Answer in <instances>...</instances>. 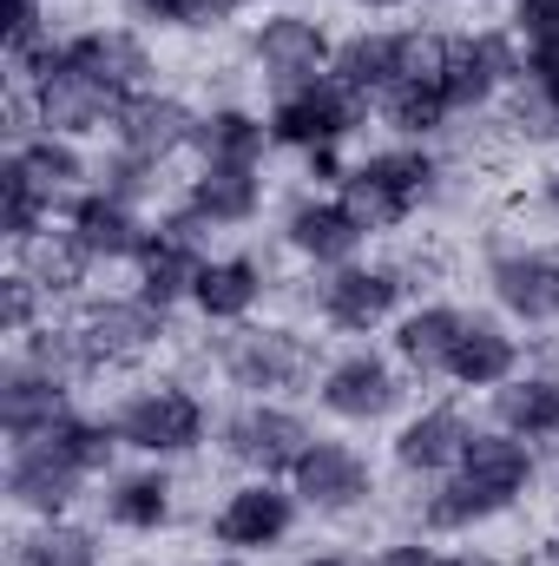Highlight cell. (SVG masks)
<instances>
[{
  "mask_svg": "<svg viewBox=\"0 0 559 566\" xmlns=\"http://www.w3.org/2000/svg\"><path fill=\"white\" fill-rule=\"evenodd\" d=\"M165 316L171 310L145 303L133 290V296H80V310L66 323H73V336H80L93 369H126V363H145L165 343Z\"/></svg>",
  "mask_w": 559,
  "mask_h": 566,
  "instance_id": "cell-6",
  "label": "cell"
},
{
  "mask_svg": "<svg viewBox=\"0 0 559 566\" xmlns=\"http://www.w3.org/2000/svg\"><path fill=\"white\" fill-rule=\"evenodd\" d=\"M106 521L119 534H145V541L178 521V488H171L165 461L133 468V474H106Z\"/></svg>",
  "mask_w": 559,
  "mask_h": 566,
  "instance_id": "cell-26",
  "label": "cell"
},
{
  "mask_svg": "<svg viewBox=\"0 0 559 566\" xmlns=\"http://www.w3.org/2000/svg\"><path fill=\"white\" fill-rule=\"evenodd\" d=\"M184 205L198 218H211L218 231H244V224L264 218V178L257 171H238V165H198Z\"/></svg>",
  "mask_w": 559,
  "mask_h": 566,
  "instance_id": "cell-29",
  "label": "cell"
},
{
  "mask_svg": "<svg viewBox=\"0 0 559 566\" xmlns=\"http://www.w3.org/2000/svg\"><path fill=\"white\" fill-rule=\"evenodd\" d=\"M303 566H362V560H356V554H309Z\"/></svg>",
  "mask_w": 559,
  "mask_h": 566,
  "instance_id": "cell-46",
  "label": "cell"
},
{
  "mask_svg": "<svg viewBox=\"0 0 559 566\" xmlns=\"http://www.w3.org/2000/svg\"><path fill=\"white\" fill-rule=\"evenodd\" d=\"M289 488H296V501H303L309 514L342 521V514H362V507L376 501V468H369V454H362L356 441L316 434V441L303 448V461L289 468Z\"/></svg>",
  "mask_w": 559,
  "mask_h": 566,
  "instance_id": "cell-13",
  "label": "cell"
},
{
  "mask_svg": "<svg viewBox=\"0 0 559 566\" xmlns=\"http://www.w3.org/2000/svg\"><path fill=\"white\" fill-rule=\"evenodd\" d=\"M66 66L93 73V80L113 86L119 99L151 93V73H158L151 46H145L133 27H80V33H66Z\"/></svg>",
  "mask_w": 559,
  "mask_h": 566,
  "instance_id": "cell-20",
  "label": "cell"
},
{
  "mask_svg": "<svg viewBox=\"0 0 559 566\" xmlns=\"http://www.w3.org/2000/svg\"><path fill=\"white\" fill-rule=\"evenodd\" d=\"M441 566H500L494 554H481V547H467V554H447Z\"/></svg>",
  "mask_w": 559,
  "mask_h": 566,
  "instance_id": "cell-45",
  "label": "cell"
},
{
  "mask_svg": "<svg viewBox=\"0 0 559 566\" xmlns=\"http://www.w3.org/2000/svg\"><path fill=\"white\" fill-rule=\"evenodd\" d=\"M231 7H257V0H231Z\"/></svg>",
  "mask_w": 559,
  "mask_h": 566,
  "instance_id": "cell-50",
  "label": "cell"
},
{
  "mask_svg": "<svg viewBox=\"0 0 559 566\" xmlns=\"http://www.w3.org/2000/svg\"><path fill=\"white\" fill-rule=\"evenodd\" d=\"M93 178H99V191L106 198H126V205H145V198H158V185H165V165H151L139 151H106L99 165H93Z\"/></svg>",
  "mask_w": 559,
  "mask_h": 566,
  "instance_id": "cell-39",
  "label": "cell"
},
{
  "mask_svg": "<svg viewBox=\"0 0 559 566\" xmlns=\"http://www.w3.org/2000/svg\"><path fill=\"white\" fill-rule=\"evenodd\" d=\"M527 80V53L514 27H474V33H447V66H441V93L461 113H487L494 99H507Z\"/></svg>",
  "mask_w": 559,
  "mask_h": 566,
  "instance_id": "cell-5",
  "label": "cell"
},
{
  "mask_svg": "<svg viewBox=\"0 0 559 566\" xmlns=\"http://www.w3.org/2000/svg\"><path fill=\"white\" fill-rule=\"evenodd\" d=\"M27 99H33V126L40 133H53V139H93V133H106L113 119H119V93L113 86H99L93 73H80V66H53V73H40L33 86H27Z\"/></svg>",
  "mask_w": 559,
  "mask_h": 566,
  "instance_id": "cell-14",
  "label": "cell"
},
{
  "mask_svg": "<svg viewBox=\"0 0 559 566\" xmlns=\"http://www.w3.org/2000/svg\"><path fill=\"white\" fill-rule=\"evenodd\" d=\"M86 474L53 448V441H13L7 448V501L33 521H66L80 501Z\"/></svg>",
  "mask_w": 559,
  "mask_h": 566,
  "instance_id": "cell-16",
  "label": "cell"
},
{
  "mask_svg": "<svg viewBox=\"0 0 559 566\" xmlns=\"http://www.w3.org/2000/svg\"><path fill=\"white\" fill-rule=\"evenodd\" d=\"M376 119H382L395 139L428 145L441 126H447V119H454V106H447L441 80H402V86H389V93L376 99Z\"/></svg>",
  "mask_w": 559,
  "mask_h": 566,
  "instance_id": "cell-33",
  "label": "cell"
},
{
  "mask_svg": "<svg viewBox=\"0 0 559 566\" xmlns=\"http://www.w3.org/2000/svg\"><path fill=\"white\" fill-rule=\"evenodd\" d=\"M494 428L520 434V441H559V376H514L494 389Z\"/></svg>",
  "mask_w": 559,
  "mask_h": 566,
  "instance_id": "cell-31",
  "label": "cell"
},
{
  "mask_svg": "<svg viewBox=\"0 0 559 566\" xmlns=\"http://www.w3.org/2000/svg\"><path fill=\"white\" fill-rule=\"evenodd\" d=\"M13 356L27 363V369H40V376H53V382H80V376H93V363H86V349H80V336H73V323H40L33 336H20L13 343Z\"/></svg>",
  "mask_w": 559,
  "mask_h": 566,
  "instance_id": "cell-37",
  "label": "cell"
},
{
  "mask_svg": "<svg viewBox=\"0 0 559 566\" xmlns=\"http://www.w3.org/2000/svg\"><path fill=\"white\" fill-rule=\"evenodd\" d=\"M434 191H441V158H434L428 145H409V139H395V145H382V151H369V158H356L349 178L336 185V198L356 211V224H362L369 238L402 231Z\"/></svg>",
  "mask_w": 559,
  "mask_h": 566,
  "instance_id": "cell-2",
  "label": "cell"
},
{
  "mask_svg": "<svg viewBox=\"0 0 559 566\" xmlns=\"http://www.w3.org/2000/svg\"><path fill=\"white\" fill-rule=\"evenodd\" d=\"M467 441H474V428L461 409H447V402H434V409H421L409 422L395 428V468L409 474V481H441V474H454L461 468V454H467Z\"/></svg>",
  "mask_w": 559,
  "mask_h": 566,
  "instance_id": "cell-22",
  "label": "cell"
},
{
  "mask_svg": "<svg viewBox=\"0 0 559 566\" xmlns=\"http://www.w3.org/2000/svg\"><path fill=\"white\" fill-rule=\"evenodd\" d=\"M527 86H534L540 99H553V106H559V40L527 46Z\"/></svg>",
  "mask_w": 559,
  "mask_h": 566,
  "instance_id": "cell-42",
  "label": "cell"
},
{
  "mask_svg": "<svg viewBox=\"0 0 559 566\" xmlns=\"http://www.w3.org/2000/svg\"><path fill=\"white\" fill-rule=\"evenodd\" d=\"M13 566H99V534L73 521H33V534L13 547Z\"/></svg>",
  "mask_w": 559,
  "mask_h": 566,
  "instance_id": "cell-36",
  "label": "cell"
},
{
  "mask_svg": "<svg viewBox=\"0 0 559 566\" xmlns=\"http://www.w3.org/2000/svg\"><path fill=\"white\" fill-rule=\"evenodd\" d=\"M362 13H395V7H415V0H356Z\"/></svg>",
  "mask_w": 559,
  "mask_h": 566,
  "instance_id": "cell-47",
  "label": "cell"
},
{
  "mask_svg": "<svg viewBox=\"0 0 559 566\" xmlns=\"http://www.w3.org/2000/svg\"><path fill=\"white\" fill-rule=\"evenodd\" d=\"M60 224L86 244V258H93V264H139V251L151 244V224H145L139 205L106 198L99 185H93V191H80V198H66V205H60Z\"/></svg>",
  "mask_w": 559,
  "mask_h": 566,
  "instance_id": "cell-17",
  "label": "cell"
},
{
  "mask_svg": "<svg viewBox=\"0 0 559 566\" xmlns=\"http://www.w3.org/2000/svg\"><path fill=\"white\" fill-rule=\"evenodd\" d=\"M113 428H119V441H126L133 454H145V461H184V454L204 448L211 409H204L198 389L158 376V382H139V389L113 409Z\"/></svg>",
  "mask_w": 559,
  "mask_h": 566,
  "instance_id": "cell-3",
  "label": "cell"
},
{
  "mask_svg": "<svg viewBox=\"0 0 559 566\" xmlns=\"http://www.w3.org/2000/svg\"><path fill=\"white\" fill-rule=\"evenodd\" d=\"M520 376V336L500 323V316H467L461 336H454V363H447V382L461 389H500Z\"/></svg>",
  "mask_w": 559,
  "mask_h": 566,
  "instance_id": "cell-23",
  "label": "cell"
},
{
  "mask_svg": "<svg viewBox=\"0 0 559 566\" xmlns=\"http://www.w3.org/2000/svg\"><path fill=\"white\" fill-rule=\"evenodd\" d=\"M296 514H303V501H296V488H277L271 474H251L244 488H231L224 501H218V514H211V541L218 547H231V554H277L283 541L296 534Z\"/></svg>",
  "mask_w": 559,
  "mask_h": 566,
  "instance_id": "cell-12",
  "label": "cell"
},
{
  "mask_svg": "<svg viewBox=\"0 0 559 566\" xmlns=\"http://www.w3.org/2000/svg\"><path fill=\"white\" fill-rule=\"evenodd\" d=\"M461 323H467V310H454V303H421V310H402L395 316V363L409 369V376H447V363H454V336H461Z\"/></svg>",
  "mask_w": 559,
  "mask_h": 566,
  "instance_id": "cell-27",
  "label": "cell"
},
{
  "mask_svg": "<svg viewBox=\"0 0 559 566\" xmlns=\"http://www.w3.org/2000/svg\"><path fill=\"white\" fill-rule=\"evenodd\" d=\"M329 60H336L329 27H323V20H309V13H296V7L264 13V20L251 27V66H257V80H264L271 93H289V86L323 80V73H329Z\"/></svg>",
  "mask_w": 559,
  "mask_h": 566,
  "instance_id": "cell-10",
  "label": "cell"
},
{
  "mask_svg": "<svg viewBox=\"0 0 559 566\" xmlns=\"http://www.w3.org/2000/svg\"><path fill=\"white\" fill-rule=\"evenodd\" d=\"M487 290L514 323L547 329V323H559V251H540V244L494 251L487 258Z\"/></svg>",
  "mask_w": 559,
  "mask_h": 566,
  "instance_id": "cell-15",
  "label": "cell"
},
{
  "mask_svg": "<svg viewBox=\"0 0 559 566\" xmlns=\"http://www.w3.org/2000/svg\"><path fill=\"white\" fill-rule=\"evenodd\" d=\"M271 119L264 113H251V106H238V99H224V106H211V113H198V165H238V171H264V158H271Z\"/></svg>",
  "mask_w": 559,
  "mask_h": 566,
  "instance_id": "cell-24",
  "label": "cell"
},
{
  "mask_svg": "<svg viewBox=\"0 0 559 566\" xmlns=\"http://www.w3.org/2000/svg\"><path fill=\"white\" fill-rule=\"evenodd\" d=\"M309 441H316V428L303 422L296 409H283V402H244V409H231L218 422L224 461H238L244 474H271V481L303 461Z\"/></svg>",
  "mask_w": 559,
  "mask_h": 566,
  "instance_id": "cell-11",
  "label": "cell"
},
{
  "mask_svg": "<svg viewBox=\"0 0 559 566\" xmlns=\"http://www.w3.org/2000/svg\"><path fill=\"white\" fill-rule=\"evenodd\" d=\"M13 271H27V277L46 290V303H53V296H80V290H86V277H93L99 264L86 258V244H80L66 224H60V231L46 224L40 238H27V244L13 251Z\"/></svg>",
  "mask_w": 559,
  "mask_h": 566,
  "instance_id": "cell-30",
  "label": "cell"
},
{
  "mask_svg": "<svg viewBox=\"0 0 559 566\" xmlns=\"http://www.w3.org/2000/svg\"><path fill=\"white\" fill-rule=\"evenodd\" d=\"M40 310H46V290L27 277V271H7V277H0V329H7L13 343L40 329Z\"/></svg>",
  "mask_w": 559,
  "mask_h": 566,
  "instance_id": "cell-40",
  "label": "cell"
},
{
  "mask_svg": "<svg viewBox=\"0 0 559 566\" xmlns=\"http://www.w3.org/2000/svg\"><path fill=\"white\" fill-rule=\"evenodd\" d=\"M540 198H547V211L559 218V165H547V178H540Z\"/></svg>",
  "mask_w": 559,
  "mask_h": 566,
  "instance_id": "cell-44",
  "label": "cell"
},
{
  "mask_svg": "<svg viewBox=\"0 0 559 566\" xmlns=\"http://www.w3.org/2000/svg\"><path fill=\"white\" fill-rule=\"evenodd\" d=\"M218 369L251 402H277V396H296L316 382V336H303L296 323H251L224 343Z\"/></svg>",
  "mask_w": 559,
  "mask_h": 566,
  "instance_id": "cell-4",
  "label": "cell"
},
{
  "mask_svg": "<svg viewBox=\"0 0 559 566\" xmlns=\"http://www.w3.org/2000/svg\"><path fill=\"white\" fill-rule=\"evenodd\" d=\"M283 244L309 264V271H336V264H356V251L369 244V231L356 224V211L342 198H296L283 211Z\"/></svg>",
  "mask_w": 559,
  "mask_h": 566,
  "instance_id": "cell-18",
  "label": "cell"
},
{
  "mask_svg": "<svg viewBox=\"0 0 559 566\" xmlns=\"http://www.w3.org/2000/svg\"><path fill=\"white\" fill-rule=\"evenodd\" d=\"M329 80H342L356 99H382L389 86L409 80V27H362L349 40H336V60H329Z\"/></svg>",
  "mask_w": 559,
  "mask_h": 566,
  "instance_id": "cell-21",
  "label": "cell"
},
{
  "mask_svg": "<svg viewBox=\"0 0 559 566\" xmlns=\"http://www.w3.org/2000/svg\"><path fill=\"white\" fill-rule=\"evenodd\" d=\"M46 7H53V0H46Z\"/></svg>",
  "mask_w": 559,
  "mask_h": 566,
  "instance_id": "cell-51",
  "label": "cell"
},
{
  "mask_svg": "<svg viewBox=\"0 0 559 566\" xmlns=\"http://www.w3.org/2000/svg\"><path fill=\"white\" fill-rule=\"evenodd\" d=\"M46 224H53V198H46V191H40V185L7 158V165H0V238L20 251V244H27V238H40Z\"/></svg>",
  "mask_w": 559,
  "mask_h": 566,
  "instance_id": "cell-35",
  "label": "cell"
},
{
  "mask_svg": "<svg viewBox=\"0 0 559 566\" xmlns=\"http://www.w3.org/2000/svg\"><path fill=\"white\" fill-rule=\"evenodd\" d=\"M527 46L540 40H559V0H514V20H507Z\"/></svg>",
  "mask_w": 559,
  "mask_h": 566,
  "instance_id": "cell-41",
  "label": "cell"
},
{
  "mask_svg": "<svg viewBox=\"0 0 559 566\" xmlns=\"http://www.w3.org/2000/svg\"><path fill=\"white\" fill-rule=\"evenodd\" d=\"M447 554L434 547V534H409V541H389L382 554H376V566H441Z\"/></svg>",
  "mask_w": 559,
  "mask_h": 566,
  "instance_id": "cell-43",
  "label": "cell"
},
{
  "mask_svg": "<svg viewBox=\"0 0 559 566\" xmlns=\"http://www.w3.org/2000/svg\"><path fill=\"white\" fill-rule=\"evenodd\" d=\"M33 441H53L86 481H93V474H113V454L126 448L119 428H113V416H80V409H66L60 422L46 428V434H33Z\"/></svg>",
  "mask_w": 559,
  "mask_h": 566,
  "instance_id": "cell-34",
  "label": "cell"
},
{
  "mask_svg": "<svg viewBox=\"0 0 559 566\" xmlns=\"http://www.w3.org/2000/svg\"><path fill=\"white\" fill-rule=\"evenodd\" d=\"M238 7L231 0H126V20L139 27H178V33H218Z\"/></svg>",
  "mask_w": 559,
  "mask_h": 566,
  "instance_id": "cell-38",
  "label": "cell"
},
{
  "mask_svg": "<svg viewBox=\"0 0 559 566\" xmlns=\"http://www.w3.org/2000/svg\"><path fill=\"white\" fill-rule=\"evenodd\" d=\"M191 139H198V106L178 99V93H158V86L151 93H133L119 106V119H113V145L119 151H139L151 165L191 151Z\"/></svg>",
  "mask_w": 559,
  "mask_h": 566,
  "instance_id": "cell-19",
  "label": "cell"
},
{
  "mask_svg": "<svg viewBox=\"0 0 559 566\" xmlns=\"http://www.w3.org/2000/svg\"><path fill=\"white\" fill-rule=\"evenodd\" d=\"M198 566H244V554H224V560H198Z\"/></svg>",
  "mask_w": 559,
  "mask_h": 566,
  "instance_id": "cell-48",
  "label": "cell"
},
{
  "mask_svg": "<svg viewBox=\"0 0 559 566\" xmlns=\"http://www.w3.org/2000/svg\"><path fill=\"white\" fill-rule=\"evenodd\" d=\"M547 560H553V566H559V541H553V547H547Z\"/></svg>",
  "mask_w": 559,
  "mask_h": 566,
  "instance_id": "cell-49",
  "label": "cell"
},
{
  "mask_svg": "<svg viewBox=\"0 0 559 566\" xmlns=\"http://www.w3.org/2000/svg\"><path fill=\"white\" fill-rule=\"evenodd\" d=\"M534 474H540L534 441H520V434H507V428H474L461 468H454L434 494H421V514H415L421 534H467V527L507 514L514 501H527Z\"/></svg>",
  "mask_w": 559,
  "mask_h": 566,
  "instance_id": "cell-1",
  "label": "cell"
},
{
  "mask_svg": "<svg viewBox=\"0 0 559 566\" xmlns=\"http://www.w3.org/2000/svg\"><path fill=\"white\" fill-rule=\"evenodd\" d=\"M316 402H323L336 422L376 428L409 402V382H402V363H389V356H376V349H349V356H336V363L316 376Z\"/></svg>",
  "mask_w": 559,
  "mask_h": 566,
  "instance_id": "cell-9",
  "label": "cell"
},
{
  "mask_svg": "<svg viewBox=\"0 0 559 566\" xmlns=\"http://www.w3.org/2000/svg\"><path fill=\"white\" fill-rule=\"evenodd\" d=\"M264 296H271V271L257 258H211L198 271V290H191L204 323H244Z\"/></svg>",
  "mask_w": 559,
  "mask_h": 566,
  "instance_id": "cell-28",
  "label": "cell"
},
{
  "mask_svg": "<svg viewBox=\"0 0 559 566\" xmlns=\"http://www.w3.org/2000/svg\"><path fill=\"white\" fill-rule=\"evenodd\" d=\"M7 158L53 198V205H66V198H80L86 191V178H93V158L80 151V139H53V133H33L27 145H7Z\"/></svg>",
  "mask_w": 559,
  "mask_h": 566,
  "instance_id": "cell-32",
  "label": "cell"
},
{
  "mask_svg": "<svg viewBox=\"0 0 559 566\" xmlns=\"http://www.w3.org/2000/svg\"><path fill=\"white\" fill-rule=\"evenodd\" d=\"M362 113H369V99H356L342 80H309V86H289V93H277L271 99V139L283 145V151H329V145H342L356 126H362Z\"/></svg>",
  "mask_w": 559,
  "mask_h": 566,
  "instance_id": "cell-7",
  "label": "cell"
},
{
  "mask_svg": "<svg viewBox=\"0 0 559 566\" xmlns=\"http://www.w3.org/2000/svg\"><path fill=\"white\" fill-rule=\"evenodd\" d=\"M66 409H73V389L66 382H53V376L27 369L20 356H7V369H0V428H7V448L46 434Z\"/></svg>",
  "mask_w": 559,
  "mask_h": 566,
  "instance_id": "cell-25",
  "label": "cell"
},
{
  "mask_svg": "<svg viewBox=\"0 0 559 566\" xmlns=\"http://www.w3.org/2000/svg\"><path fill=\"white\" fill-rule=\"evenodd\" d=\"M402 271L395 264H336L316 277V316L342 336H376L402 316Z\"/></svg>",
  "mask_w": 559,
  "mask_h": 566,
  "instance_id": "cell-8",
  "label": "cell"
}]
</instances>
